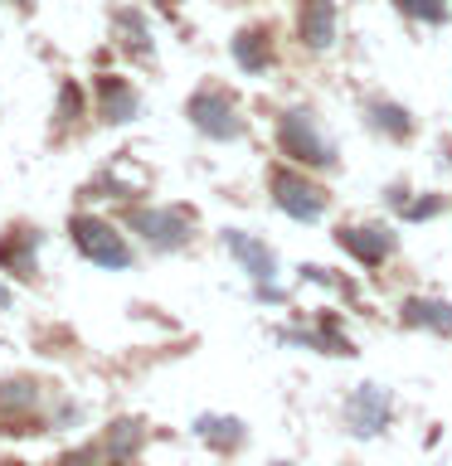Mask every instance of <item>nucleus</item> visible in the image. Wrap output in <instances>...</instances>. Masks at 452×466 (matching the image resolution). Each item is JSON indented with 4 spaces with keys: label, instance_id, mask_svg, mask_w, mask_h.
I'll list each match as a JSON object with an SVG mask.
<instances>
[{
    "label": "nucleus",
    "instance_id": "1",
    "mask_svg": "<svg viewBox=\"0 0 452 466\" xmlns=\"http://www.w3.org/2000/svg\"><path fill=\"white\" fill-rule=\"evenodd\" d=\"M277 151H282L292 166H312V170L335 166V146L321 137L316 116L306 107H287L282 116H277Z\"/></svg>",
    "mask_w": 452,
    "mask_h": 466
},
{
    "label": "nucleus",
    "instance_id": "2",
    "mask_svg": "<svg viewBox=\"0 0 452 466\" xmlns=\"http://www.w3.org/2000/svg\"><path fill=\"white\" fill-rule=\"evenodd\" d=\"M185 116H190V127H195L200 137H210V141H239L243 137L239 102H233L224 87H214V83L195 87V97L185 102Z\"/></svg>",
    "mask_w": 452,
    "mask_h": 466
},
{
    "label": "nucleus",
    "instance_id": "3",
    "mask_svg": "<svg viewBox=\"0 0 452 466\" xmlns=\"http://www.w3.org/2000/svg\"><path fill=\"white\" fill-rule=\"evenodd\" d=\"M68 233L78 243V253L93 262V268H108V272H122L131 268V243L117 233L108 218H93V214H73L68 218Z\"/></svg>",
    "mask_w": 452,
    "mask_h": 466
},
{
    "label": "nucleus",
    "instance_id": "4",
    "mask_svg": "<svg viewBox=\"0 0 452 466\" xmlns=\"http://www.w3.org/2000/svg\"><path fill=\"white\" fill-rule=\"evenodd\" d=\"M268 185H272V204H277L287 218H297V224H316V218L326 214V199H331V195H326L316 180H306L302 170L277 166Z\"/></svg>",
    "mask_w": 452,
    "mask_h": 466
},
{
    "label": "nucleus",
    "instance_id": "5",
    "mask_svg": "<svg viewBox=\"0 0 452 466\" xmlns=\"http://www.w3.org/2000/svg\"><path fill=\"white\" fill-rule=\"evenodd\" d=\"M127 228L141 233L151 248H160V253H175V248L190 243V214L185 209H151V204H137V209H127Z\"/></svg>",
    "mask_w": 452,
    "mask_h": 466
},
{
    "label": "nucleus",
    "instance_id": "6",
    "mask_svg": "<svg viewBox=\"0 0 452 466\" xmlns=\"http://www.w3.org/2000/svg\"><path fill=\"white\" fill-rule=\"evenodd\" d=\"M389 418H394V403H389V393L379 384H360L345 399V428L355 437H379L389 428Z\"/></svg>",
    "mask_w": 452,
    "mask_h": 466
},
{
    "label": "nucleus",
    "instance_id": "7",
    "mask_svg": "<svg viewBox=\"0 0 452 466\" xmlns=\"http://www.w3.org/2000/svg\"><path fill=\"white\" fill-rule=\"evenodd\" d=\"M335 243L355 262H365V268H379L394 253V233L385 224H345V228H335Z\"/></svg>",
    "mask_w": 452,
    "mask_h": 466
},
{
    "label": "nucleus",
    "instance_id": "8",
    "mask_svg": "<svg viewBox=\"0 0 452 466\" xmlns=\"http://www.w3.org/2000/svg\"><path fill=\"white\" fill-rule=\"evenodd\" d=\"M224 248L233 258H239V268L253 277L258 287H268L272 277H277V253L262 238H253V233H243V228H224Z\"/></svg>",
    "mask_w": 452,
    "mask_h": 466
},
{
    "label": "nucleus",
    "instance_id": "9",
    "mask_svg": "<svg viewBox=\"0 0 452 466\" xmlns=\"http://www.w3.org/2000/svg\"><path fill=\"white\" fill-rule=\"evenodd\" d=\"M39 243H44L39 228H5V238H0V268L25 277V282H35L39 277Z\"/></svg>",
    "mask_w": 452,
    "mask_h": 466
},
{
    "label": "nucleus",
    "instance_id": "10",
    "mask_svg": "<svg viewBox=\"0 0 452 466\" xmlns=\"http://www.w3.org/2000/svg\"><path fill=\"white\" fill-rule=\"evenodd\" d=\"M98 87V116L108 127H122L131 122V116H141V97H137V87L122 83L117 73H102V78L93 83Z\"/></svg>",
    "mask_w": 452,
    "mask_h": 466
},
{
    "label": "nucleus",
    "instance_id": "11",
    "mask_svg": "<svg viewBox=\"0 0 452 466\" xmlns=\"http://www.w3.org/2000/svg\"><path fill=\"white\" fill-rule=\"evenodd\" d=\"M297 39L306 49H331L335 44V0H302L297 5Z\"/></svg>",
    "mask_w": 452,
    "mask_h": 466
},
{
    "label": "nucleus",
    "instance_id": "12",
    "mask_svg": "<svg viewBox=\"0 0 452 466\" xmlns=\"http://www.w3.org/2000/svg\"><path fill=\"white\" fill-rule=\"evenodd\" d=\"M399 320L414 330H433V335H447L452 340V301H437V297H408L399 306Z\"/></svg>",
    "mask_w": 452,
    "mask_h": 466
},
{
    "label": "nucleus",
    "instance_id": "13",
    "mask_svg": "<svg viewBox=\"0 0 452 466\" xmlns=\"http://www.w3.org/2000/svg\"><path fill=\"white\" fill-rule=\"evenodd\" d=\"M365 122H370L379 137H389V141H408V137H414V112L399 107V102H389V97H370V102H365Z\"/></svg>",
    "mask_w": 452,
    "mask_h": 466
},
{
    "label": "nucleus",
    "instance_id": "14",
    "mask_svg": "<svg viewBox=\"0 0 452 466\" xmlns=\"http://www.w3.org/2000/svg\"><path fill=\"white\" fill-rule=\"evenodd\" d=\"M229 49H233V64H239L248 78H258V73L272 68V39L262 35V29H239Z\"/></svg>",
    "mask_w": 452,
    "mask_h": 466
},
{
    "label": "nucleus",
    "instance_id": "15",
    "mask_svg": "<svg viewBox=\"0 0 452 466\" xmlns=\"http://www.w3.org/2000/svg\"><path fill=\"white\" fill-rule=\"evenodd\" d=\"M112 25H117V44L137 58V64H151V35H146V20L141 10H112Z\"/></svg>",
    "mask_w": 452,
    "mask_h": 466
},
{
    "label": "nucleus",
    "instance_id": "16",
    "mask_svg": "<svg viewBox=\"0 0 452 466\" xmlns=\"http://www.w3.org/2000/svg\"><path fill=\"white\" fill-rule=\"evenodd\" d=\"M195 432H200L214 451H239V447H243V437H248V428H243L239 418H219V413L200 418V422H195Z\"/></svg>",
    "mask_w": 452,
    "mask_h": 466
},
{
    "label": "nucleus",
    "instance_id": "17",
    "mask_svg": "<svg viewBox=\"0 0 452 466\" xmlns=\"http://www.w3.org/2000/svg\"><path fill=\"white\" fill-rule=\"evenodd\" d=\"M35 403H39V393L29 379H5L0 384V413H29Z\"/></svg>",
    "mask_w": 452,
    "mask_h": 466
},
{
    "label": "nucleus",
    "instance_id": "18",
    "mask_svg": "<svg viewBox=\"0 0 452 466\" xmlns=\"http://www.w3.org/2000/svg\"><path fill=\"white\" fill-rule=\"evenodd\" d=\"M137 447H141V422H112V432H108V451H112V461H127V457H137Z\"/></svg>",
    "mask_w": 452,
    "mask_h": 466
},
{
    "label": "nucleus",
    "instance_id": "19",
    "mask_svg": "<svg viewBox=\"0 0 452 466\" xmlns=\"http://www.w3.org/2000/svg\"><path fill=\"white\" fill-rule=\"evenodd\" d=\"M394 5H399V15H408V20H418V25H447V15H452L447 0H394Z\"/></svg>",
    "mask_w": 452,
    "mask_h": 466
},
{
    "label": "nucleus",
    "instance_id": "20",
    "mask_svg": "<svg viewBox=\"0 0 452 466\" xmlns=\"http://www.w3.org/2000/svg\"><path fill=\"white\" fill-rule=\"evenodd\" d=\"M83 116V93H78V83H64L58 87V122H78Z\"/></svg>",
    "mask_w": 452,
    "mask_h": 466
},
{
    "label": "nucleus",
    "instance_id": "21",
    "mask_svg": "<svg viewBox=\"0 0 452 466\" xmlns=\"http://www.w3.org/2000/svg\"><path fill=\"white\" fill-rule=\"evenodd\" d=\"M443 209H447V199H443V195H428V199H408L404 218H408V224H423V218H433V214H443Z\"/></svg>",
    "mask_w": 452,
    "mask_h": 466
},
{
    "label": "nucleus",
    "instance_id": "22",
    "mask_svg": "<svg viewBox=\"0 0 452 466\" xmlns=\"http://www.w3.org/2000/svg\"><path fill=\"white\" fill-rule=\"evenodd\" d=\"M408 199H414V189H408V185H389L385 189V204H389V209H399V214L408 209Z\"/></svg>",
    "mask_w": 452,
    "mask_h": 466
},
{
    "label": "nucleus",
    "instance_id": "23",
    "mask_svg": "<svg viewBox=\"0 0 452 466\" xmlns=\"http://www.w3.org/2000/svg\"><path fill=\"white\" fill-rule=\"evenodd\" d=\"M58 466H93V451H73V457H64Z\"/></svg>",
    "mask_w": 452,
    "mask_h": 466
},
{
    "label": "nucleus",
    "instance_id": "24",
    "mask_svg": "<svg viewBox=\"0 0 452 466\" xmlns=\"http://www.w3.org/2000/svg\"><path fill=\"white\" fill-rule=\"evenodd\" d=\"M5 306H10V287L0 282V311H5Z\"/></svg>",
    "mask_w": 452,
    "mask_h": 466
},
{
    "label": "nucleus",
    "instance_id": "25",
    "mask_svg": "<svg viewBox=\"0 0 452 466\" xmlns=\"http://www.w3.org/2000/svg\"><path fill=\"white\" fill-rule=\"evenodd\" d=\"M15 5H20V10L29 15V10H35V0H15Z\"/></svg>",
    "mask_w": 452,
    "mask_h": 466
},
{
    "label": "nucleus",
    "instance_id": "26",
    "mask_svg": "<svg viewBox=\"0 0 452 466\" xmlns=\"http://www.w3.org/2000/svg\"><path fill=\"white\" fill-rule=\"evenodd\" d=\"M277 466H292V461H277Z\"/></svg>",
    "mask_w": 452,
    "mask_h": 466
}]
</instances>
